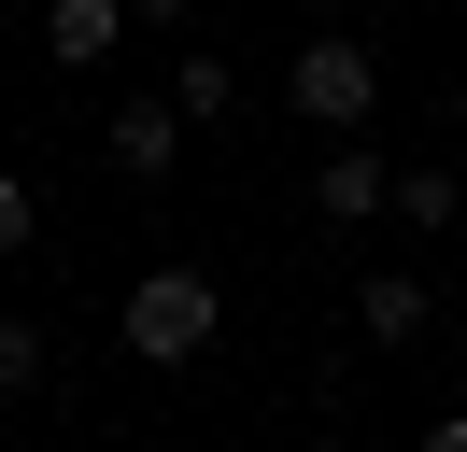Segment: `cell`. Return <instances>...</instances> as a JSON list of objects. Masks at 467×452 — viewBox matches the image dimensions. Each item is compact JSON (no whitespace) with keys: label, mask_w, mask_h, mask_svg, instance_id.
<instances>
[{"label":"cell","mask_w":467,"mask_h":452,"mask_svg":"<svg viewBox=\"0 0 467 452\" xmlns=\"http://www.w3.org/2000/svg\"><path fill=\"white\" fill-rule=\"evenodd\" d=\"M114 28H128V0H43V56H57V71H99Z\"/></svg>","instance_id":"3957f363"},{"label":"cell","mask_w":467,"mask_h":452,"mask_svg":"<svg viewBox=\"0 0 467 452\" xmlns=\"http://www.w3.org/2000/svg\"><path fill=\"white\" fill-rule=\"evenodd\" d=\"M0 396H43V325H15V311H0Z\"/></svg>","instance_id":"52a82bcc"},{"label":"cell","mask_w":467,"mask_h":452,"mask_svg":"<svg viewBox=\"0 0 467 452\" xmlns=\"http://www.w3.org/2000/svg\"><path fill=\"white\" fill-rule=\"evenodd\" d=\"M354 325H368V339H425V282H410V269H368Z\"/></svg>","instance_id":"8992f818"},{"label":"cell","mask_w":467,"mask_h":452,"mask_svg":"<svg viewBox=\"0 0 467 452\" xmlns=\"http://www.w3.org/2000/svg\"><path fill=\"white\" fill-rule=\"evenodd\" d=\"M397 212L410 226H453V170H397Z\"/></svg>","instance_id":"ba28073f"},{"label":"cell","mask_w":467,"mask_h":452,"mask_svg":"<svg viewBox=\"0 0 467 452\" xmlns=\"http://www.w3.org/2000/svg\"><path fill=\"white\" fill-rule=\"evenodd\" d=\"M382 198H397V184H382V156H354V141H340V156H326V184H312V212H326V226H368Z\"/></svg>","instance_id":"5b68a950"},{"label":"cell","mask_w":467,"mask_h":452,"mask_svg":"<svg viewBox=\"0 0 467 452\" xmlns=\"http://www.w3.org/2000/svg\"><path fill=\"white\" fill-rule=\"evenodd\" d=\"M284 99L297 113H312V128H368V113H382V71H368V43H297V71H284Z\"/></svg>","instance_id":"7a4b0ae2"},{"label":"cell","mask_w":467,"mask_h":452,"mask_svg":"<svg viewBox=\"0 0 467 452\" xmlns=\"http://www.w3.org/2000/svg\"><path fill=\"white\" fill-rule=\"evenodd\" d=\"M453 128H467V71H453Z\"/></svg>","instance_id":"30bf717a"},{"label":"cell","mask_w":467,"mask_h":452,"mask_svg":"<svg viewBox=\"0 0 467 452\" xmlns=\"http://www.w3.org/2000/svg\"><path fill=\"white\" fill-rule=\"evenodd\" d=\"M99 141H114V170H128V184H156V170L184 156V99H171V113H156V99H128V113H114Z\"/></svg>","instance_id":"277c9868"},{"label":"cell","mask_w":467,"mask_h":452,"mask_svg":"<svg viewBox=\"0 0 467 452\" xmlns=\"http://www.w3.org/2000/svg\"><path fill=\"white\" fill-rule=\"evenodd\" d=\"M29 241H43V212H29V184L0 170V254H29Z\"/></svg>","instance_id":"9c48e42d"},{"label":"cell","mask_w":467,"mask_h":452,"mask_svg":"<svg viewBox=\"0 0 467 452\" xmlns=\"http://www.w3.org/2000/svg\"><path fill=\"white\" fill-rule=\"evenodd\" d=\"M213 311H227V297H213V269H142V282H128V354H142V367L213 354Z\"/></svg>","instance_id":"6da1fadb"}]
</instances>
